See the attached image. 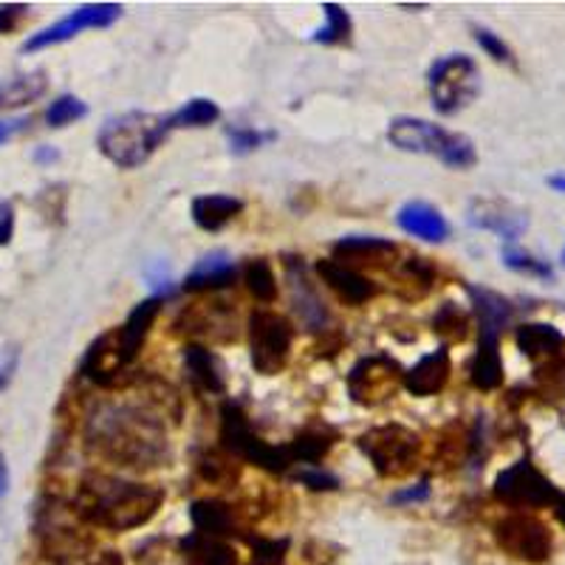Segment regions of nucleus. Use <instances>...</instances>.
I'll use <instances>...</instances> for the list:
<instances>
[{"label": "nucleus", "mask_w": 565, "mask_h": 565, "mask_svg": "<svg viewBox=\"0 0 565 565\" xmlns=\"http://www.w3.org/2000/svg\"><path fill=\"white\" fill-rule=\"evenodd\" d=\"M433 332L447 342H464L469 337V314L455 303H444L435 311Z\"/></svg>", "instance_id": "58836bf2"}, {"label": "nucleus", "mask_w": 565, "mask_h": 565, "mask_svg": "<svg viewBox=\"0 0 565 565\" xmlns=\"http://www.w3.org/2000/svg\"><path fill=\"white\" fill-rule=\"evenodd\" d=\"M317 275L345 305H353V309H357V305H365L368 300H373V297L380 294V282L365 277L362 272L348 269V266L332 261V257L317 261Z\"/></svg>", "instance_id": "aec40b11"}, {"label": "nucleus", "mask_w": 565, "mask_h": 565, "mask_svg": "<svg viewBox=\"0 0 565 565\" xmlns=\"http://www.w3.org/2000/svg\"><path fill=\"white\" fill-rule=\"evenodd\" d=\"M165 504V490L153 483L124 481L108 472H88L76 483L71 512L83 524L108 531H131L147 526Z\"/></svg>", "instance_id": "f03ea898"}, {"label": "nucleus", "mask_w": 565, "mask_h": 565, "mask_svg": "<svg viewBox=\"0 0 565 565\" xmlns=\"http://www.w3.org/2000/svg\"><path fill=\"white\" fill-rule=\"evenodd\" d=\"M534 382H538L540 394L554 396V399H563L565 396V359H552L534 371Z\"/></svg>", "instance_id": "c03bdc74"}, {"label": "nucleus", "mask_w": 565, "mask_h": 565, "mask_svg": "<svg viewBox=\"0 0 565 565\" xmlns=\"http://www.w3.org/2000/svg\"><path fill=\"white\" fill-rule=\"evenodd\" d=\"M26 14V3H3V7H0V35H12L14 28L21 26V21Z\"/></svg>", "instance_id": "8fccbe9b"}, {"label": "nucleus", "mask_w": 565, "mask_h": 565, "mask_svg": "<svg viewBox=\"0 0 565 565\" xmlns=\"http://www.w3.org/2000/svg\"><path fill=\"white\" fill-rule=\"evenodd\" d=\"M57 159H60V153H57L55 147L43 145L35 151V161H57Z\"/></svg>", "instance_id": "13d9d810"}, {"label": "nucleus", "mask_w": 565, "mask_h": 565, "mask_svg": "<svg viewBox=\"0 0 565 565\" xmlns=\"http://www.w3.org/2000/svg\"><path fill=\"white\" fill-rule=\"evenodd\" d=\"M291 348H294V328L282 314L261 309L249 317V357L261 376H277L286 371Z\"/></svg>", "instance_id": "0eeeda50"}, {"label": "nucleus", "mask_w": 565, "mask_h": 565, "mask_svg": "<svg viewBox=\"0 0 565 565\" xmlns=\"http://www.w3.org/2000/svg\"><path fill=\"white\" fill-rule=\"evenodd\" d=\"M85 565H124V557L117 549H97Z\"/></svg>", "instance_id": "5fc2aeb1"}, {"label": "nucleus", "mask_w": 565, "mask_h": 565, "mask_svg": "<svg viewBox=\"0 0 565 565\" xmlns=\"http://www.w3.org/2000/svg\"><path fill=\"white\" fill-rule=\"evenodd\" d=\"M282 272H286V280H289L291 309H294V314L300 317L305 332H314V334L328 332L332 314H328V309H325L317 286L311 282L303 257H297V255L282 257Z\"/></svg>", "instance_id": "4468645a"}, {"label": "nucleus", "mask_w": 565, "mask_h": 565, "mask_svg": "<svg viewBox=\"0 0 565 565\" xmlns=\"http://www.w3.org/2000/svg\"><path fill=\"white\" fill-rule=\"evenodd\" d=\"M85 447L108 464L124 469H159L172 458L165 419L142 401L103 399L85 419Z\"/></svg>", "instance_id": "f257e3e1"}, {"label": "nucleus", "mask_w": 565, "mask_h": 565, "mask_svg": "<svg viewBox=\"0 0 565 565\" xmlns=\"http://www.w3.org/2000/svg\"><path fill=\"white\" fill-rule=\"evenodd\" d=\"M170 117L147 111H128L105 119L97 133V147L119 170H136L145 165L170 133Z\"/></svg>", "instance_id": "7ed1b4c3"}, {"label": "nucleus", "mask_w": 565, "mask_h": 565, "mask_svg": "<svg viewBox=\"0 0 565 565\" xmlns=\"http://www.w3.org/2000/svg\"><path fill=\"white\" fill-rule=\"evenodd\" d=\"M49 91V76L46 71H26V74H14L0 80V111H12L32 105Z\"/></svg>", "instance_id": "473e14b6"}, {"label": "nucleus", "mask_w": 565, "mask_h": 565, "mask_svg": "<svg viewBox=\"0 0 565 565\" xmlns=\"http://www.w3.org/2000/svg\"><path fill=\"white\" fill-rule=\"evenodd\" d=\"M26 124H28V119H7V122H0V145L9 142V139H12L17 131H23Z\"/></svg>", "instance_id": "6e6d98bb"}, {"label": "nucleus", "mask_w": 565, "mask_h": 565, "mask_svg": "<svg viewBox=\"0 0 565 565\" xmlns=\"http://www.w3.org/2000/svg\"><path fill=\"white\" fill-rule=\"evenodd\" d=\"M184 373L187 382L207 396H221L227 390V380H224V368L209 348L204 345H187L184 348Z\"/></svg>", "instance_id": "b1692460"}, {"label": "nucleus", "mask_w": 565, "mask_h": 565, "mask_svg": "<svg viewBox=\"0 0 565 565\" xmlns=\"http://www.w3.org/2000/svg\"><path fill=\"white\" fill-rule=\"evenodd\" d=\"M221 119V108L218 103L213 99H204V97H195L179 108V111L170 117V128L172 131H179V128H207V124L218 122Z\"/></svg>", "instance_id": "4c0bfd02"}, {"label": "nucleus", "mask_w": 565, "mask_h": 565, "mask_svg": "<svg viewBox=\"0 0 565 565\" xmlns=\"http://www.w3.org/2000/svg\"><path fill=\"white\" fill-rule=\"evenodd\" d=\"M243 543L252 549V565H282L286 560V552H289V540H269V538H257L252 531L243 534Z\"/></svg>", "instance_id": "79ce46f5"}, {"label": "nucleus", "mask_w": 565, "mask_h": 565, "mask_svg": "<svg viewBox=\"0 0 565 565\" xmlns=\"http://www.w3.org/2000/svg\"><path fill=\"white\" fill-rule=\"evenodd\" d=\"M17 362H21V348L17 345H7L0 348V390H7L9 382L17 373Z\"/></svg>", "instance_id": "09e8293b"}, {"label": "nucleus", "mask_w": 565, "mask_h": 565, "mask_svg": "<svg viewBox=\"0 0 565 565\" xmlns=\"http://www.w3.org/2000/svg\"><path fill=\"white\" fill-rule=\"evenodd\" d=\"M339 442V433L334 428H328L325 421H314L309 428H303L300 433L291 438L286 447H289L291 461L294 464H309V467H317L325 455L332 453L334 444Z\"/></svg>", "instance_id": "cd10ccee"}, {"label": "nucleus", "mask_w": 565, "mask_h": 565, "mask_svg": "<svg viewBox=\"0 0 565 565\" xmlns=\"http://www.w3.org/2000/svg\"><path fill=\"white\" fill-rule=\"evenodd\" d=\"M515 345L520 351L526 353L529 359H560L565 351V334L560 328H554L552 323H524L517 325L515 332Z\"/></svg>", "instance_id": "bb28decb"}, {"label": "nucleus", "mask_w": 565, "mask_h": 565, "mask_svg": "<svg viewBox=\"0 0 565 565\" xmlns=\"http://www.w3.org/2000/svg\"><path fill=\"white\" fill-rule=\"evenodd\" d=\"M172 332L215 345H229L238 339V320L232 305L224 300H201L181 311L172 323Z\"/></svg>", "instance_id": "9b49d317"}, {"label": "nucleus", "mask_w": 565, "mask_h": 565, "mask_svg": "<svg viewBox=\"0 0 565 565\" xmlns=\"http://www.w3.org/2000/svg\"><path fill=\"white\" fill-rule=\"evenodd\" d=\"M492 495L504 506H509V509L526 512L554 506L563 492L531 464V458H520V461H515L512 467L497 472Z\"/></svg>", "instance_id": "6e6552de"}, {"label": "nucleus", "mask_w": 565, "mask_h": 565, "mask_svg": "<svg viewBox=\"0 0 565 565\" xmlns=\"http://www.w3.org/2000/svg\"><path fill=\"white\" fill-rule=\"evenodd\" d=\"M80 373L91 385L103 387V390H128L139 376V371H131L122 362V357H119L113 332L103 334V337H97L88 345Z\"/></svg>", "instance_id": "ddd939ff"}, {"label": "nucleus", "mask_w": 565, "mask_h": 565, "mask_svg": "<svg viewBox=\"0 0 565 565\" xmlns=\"http://www.w3.org/2000/svg\"><path fill=\"white\" fill-rule=\"evenodd\" d=\"M396 224L401 232L413 235L428 243H442L449 238V224L442 209L428 204V201H407L405 207L396 213Z\"/></svg>", "instance_id": "5701e85b"}, {"label": "nucleus", "mask_w": 565, "mask_h": 565, "mask_svg": "<svg viewBox=\"0 0 565 565\" xmlns=\"http://www.w3.org/2000/svg\"><path fill=\"white\" fill-rule=\"evenodd\" d=\"M241 469L243 464L232 453H227L221 444L213 449H201L199 458H195V472L209 486H224V490L235 486V483L241 481Z\"/></svg>", "instance_id": "7c9ffc66"}, {"label": "nucleus", "mask_w": 565, "mask_h": 565, "mask_svg": "<svg viewBox=\"0 0 565 565\" xmlns=\"http://www.w3.org/2000/svg\"><path fill=\"white\" fill-rule=\"evenodd\" d=\"M14 235V207L0 199V247H7Z\"/></svg>", "instance_id": "603ef678"}, {"label": "nucleus", "mask_w": 565, "mask_h": 565, "mask_svg": "<svg viewBox=\"0 0 565 565\" xmlns=\"http://www.w3.org/2000/svg\"><path fill=\"white\" fill-rule=\"evenodd\" d=\"M399 247L376 235H348L332 247V261L342 263L348 269H394Z\"/></svg>", "instance_id": "2eb2a0df"}, {"label": "nucleus", "mask_w": 565, "mask_h": 565, "mask_svg": "<svg viewBox=\"0 0 565 565\" xmlns=\"http://www.w3.org/2000/svg\"><path fill=\"white\" fill-rule=\"evenodd\" d=\"M181 554L187 565H238V552L224 538H209L201 531H190L181 540Z\"/></svg>", "instance_id": "c756f323"}, {"label": "nucleus", "mask_w": 565, "mask_h": 565, "mask_svg": "<svg viewBox=\"0 0 565 565\" xmlns=\"http://www.w3.org/2000/svg\"><path fill=\"white\" fill-rule=\"evenodd\" d=\"M9 492V464H7V455L0 453V497Z\"/></svg>", "instance_id": "4d7b16f0"}, {"label": "nucleus", "mask_w": 565, "mask_h": 565, "mask_svg": "<svg viewBox=\"0 0 565 565\" xmlns=\"http://www.w3.org/2000/svg\"><path fill=\"white\" fill-rule=\"evenodd\" d=\"M243 280H247L249 294L255 297L257 303L269 305L277 300V277L266 257H252L243 269Z\"/></svg>", "instance_id": "c9c22d12"}, {"label": "nucleus", "mask_w": 565, "mask_h": 565, "mask_svg": "<svg viewBox=\"0 0 565 565\" xmlns=\"http://www.w3.org/2000/svg\"><path fill=\"white\" fill-rule=\"evenodd\" d=\"M552 509H554V517H557V524L565 529V495L557 497V504H554Z\"/></svg>", "instance_id": "052dcab7"}, {"label": "nucleus", "mask_w": 565, "mask_h": 565, "mask_svg": "<svg viewBox=\"0 0 565 565\" xmlns=\"http://www.w3.org/2000/svg\"><path fill=\"white\" fill-rule=\"evenodd\" d=\"M449 136L453 133L444 131L442 124H433L419 117H396L387 124L390 145L405 153H428V156H435V159H442Z\"/></svg>", "instance_id": "f3484780"}, {"label": "nucleus", "mask_w": 565, "mask_h": 565, "mask_svg": "<svg viewBox=\"0 0 565 565\" xmlns=\"http://www.w3.org/2000/svg\"><path fill=\"white\" fill-rule=\"evenodd\" d=\"M275 139V133H261L255 128H243V124H229L227 128V142H229V151L235 156H247V153L257 151L263 142H269Z\"/></svg>", "instance_id": "a18cd8bd"}, {"label": "nucleus", "mask_w": 565, "mask_h": 565, "mask_svg": "<svg viewBox=\"0 0 565 565\" xmlns=\"http://www.w3.org/2000/svg\"><path fill=\"white\" fill-rule=\"evenodd\" d=\"M442 165L453 167V170H469V167L478 161V153L476 145H472V139L464 136V133H453L442 153Z\"/></svg>", "instance_id": "37998d69"}, {"label": "nucleus", "mask_w": 565, "mask_h": 565, "mask_svg": "<svg viewBox=\"0 0 565 565\" xmlns=\"http://www.w3.org/2000/svg\"><path fill=\"white\" fill-rule=\"evenodd\" d=\"M345 345V337L339 332H323V339L317 342V357H337L339 351H342Z\"/></svg>", "instance_id": "864d4df0"}, {"label": "nucleus", "mask_w": 565, "mask_h": 565, "mask_svg": "<svg viewBox=\"0 0 565 565\" xmlns=\"http://www.w3.org/2000/svg\"><path fill=\"white\" fill-rule=\"evenodd\" d=\"M501 261H504L506 269L520 272V275L538 277V280H554V266L549 261H540V257L529 255L524 249L517 247H504L501 249Z\"/></svg>", "instance_id": "ea45409f"}, {"label": "nucleus", "mask_w": 565, "mask_h": 565, "mask_svg": "<svg viewBox=\"0 0 565 565\" xmlns=\"http://www.w3.org/2000/svg\"><path fill=\"white\" fill-rule=\"evenodd\" d=\"M449 373H453V359H449L447 345H438L435 351L424 353L410 371H405V390L419 399L442 394L449 382Z\"/></svg>", "instance_id": "4be33fe9"}, {"label": "nucleus", "mask_w": 565, "mask_h": 565, "mask_svg": "<svg viewBox=\"0 0 565 565\" xmlns=\"http://www.w3.org/2000/svg\"><path fill=\"white\" fill-rule=\"evenodd\" d=\"M161 300H165V297H147V300H142V303L128 314V320H124L119 328H113L119 357H122V362L128 368L136 362L139 351H142V345H145L153 323H156V317H159Z\"/></svg>", "instance_id": "412c9836"}, {"label": "nucleus", "mask_w": 565, "mask_h": 565, "mask_svg": "<svg viewBox=\"0 0 565 565\" xmlns=\"http://www.w3.org/2000/svg\"><path fill=\"white\" fill-rule=\"evenodd\" d=\"M545 184L552 187V190H557V193H565V172H557V176H549V179H545Z\"/></svg>", "instance_id": "bf43d9fd"}, {"label": "nucleus", "mask_w": 565, "mask_h": 565, "mask_svg": "<svg viewBox=\"0 0 565 565\" xmlns=\"http://www.w3.org/2000/svg\"><path fill=\"white\" fill-rule=\"evenodd\" d=\"M435 277H438V272L428 257L410 255L396 266V291L405 300H421L433 291Z\"/></svg>", "instance_id": "72a5a7b5"}, {"label": "nucleus", "mask_w": 565, "mask_h": 565, "mask_svg": "<svg viewBox=\"0 0 565 565\" xmlns=\"http://www.w3.org/2000/svg\"><path fill=\"white\" fill-rule=\"evenodd\" d=\"M469 458V430L458 421L447 424V428L438 433V442L433 449V464L438 467V472H449V469L461 467V461Z\"/></svg>", "instance_id": "f704fd0d"}, {"label": "nucleus", "mask_w": 565, "mask_h": 565, "mask_svg": "<svg viewBox=\"0 0 565 565\" xmlns=\"http://www.w3.org/2000/svg\"><path fill=\"white\" fill-rule=\"evenodd\" d=\"M243 213V201L235 195H199L193 199V221L204 232H221Z\"/></svg>", "instance_id": "2f4dec72"}, {"label": "nucleus", "mask_w": 565, "mask_h": 565, "mask_svg": "<svg viewBox=\"0 0 565 565\" xmlns=\"http://www.w3.org/2000/svg\"><path fill=\"white\" fill-rule=\"evenodd\" d=\"M357 447L373 464L376 476L385 481H399L419 467L424 442L405 424H382L359 435Z\"/></svg>", "instance_id": "20e7f679"}, {"label": "nucleus", "mask_w": 565, "mask_h": 565, "mask_svg": "<svg viewBox=\"0 0 565 565\" xmlns=\"http://www.w3.org/2000/svg\"><path fill=\"white\" fill-rule=\"evenodd\" d=\"M190 520L193 529L209 538H243L247 526H243V509L227 504L221 497H201L190 506Z\"/></svg>", "instance_id": "6ab92c4d"}, {"label": "nucleus", "mask_w": 565, "mask_h": 565, "mask_svg": "<svg viewBox=\"0 0 565 565\" xmlns=\"http://www.w3.org/2000/svg\"><path fill=\"white\" fill-rule=\"evenodd\" d=\"M122 17V7L119 3H85V7L69 12L62 21L51 23L49 28H43L37 35L28 37L23 43V51L32 55V51H43L49 46H60V43L71 40L80 32H88V28H108Z\"/></svg>", "instance_id": "f8f14e48"}, {"label": "nucleus", "mask_w": 565, "mask_h": 565, "mask_svg": "<svg viewBox=\"0 0 565 565\" xmlns=\"http://www.w3.org/2000/svg\"><path fill=\"white\" fill-rule=\"evenodd\" d=\"M323 14H325V26L317 28L311 40L323 43V46H339V43H348L353 35V23L351 14L345 12L339 3H323Z\"/></svg>", "instance_id": "e433bc0d"}, {"label": "nucleus", "mask_w": 565, "mask_h": 565, "mask_svg": "<svg viewBox=\"0 0 565 565\" xmlns=\"http://www.w3.org/2000/svg\"><path fill=\"white\" fill-rule=\"evenodd\" d=\"M40 540L43 554L55 565H85L91 554L97 552V543L91 534H85L76 526L60 524V520H49L46 526H40Z\"/></svg>", "instance_id": "a211bd4d"}, {"label": "nucleus", "mask_w": 565, "mask_h": 565, "mask_svg": "<svg viewBox=\"0 0 565 565\" xmlns=\"http://www.w3.org/2000/svg\"><path fill=\"white\" fill-rule=\"evenodd\" d=\"M472 32H476V43L481 46L486 55L492 57L495 62H506V65H515V51L509 49L504 43V37H497L492 28L486 26H472Z\"/></svg>", "instance_id": "49530a36"}, {"label": "nucleus", "mask_w": 565, "mask_h": 565, "mask_svg": "<svg viewBox=\"0 0 565 565\" xmlns=\"http://www.w3.org/2000/svg\"><path fill=\"white\" fill-rule=\"evenodd\" d=\"M297 483H303L305 490L311 492H334L339 490V478L328 469H320V467H309V469H300L294 476Z\"/></svg>", "instance_id": "de8ad7c7"}, {"label": "nucleus", "mask_w": 565, "mask_h": 565, "mask_svg": "<svg viewBox=\"0 0 565 565\" xmlns=\"http://www.w3.org/2000/svg\"><path fill=\"white\" fill-rule=\"evenodd\" d=\"M238 277V266L227 252H209L201 257L184 277V291H218L232 286Z\"/></svg>", "instance_id": "393cba45"}, {"label": "nucleus", "mask_w": 565, "mask_h": 565, "mask_svg": "<svg viewBox=\"0 0 565 565\" xmlns=\"http://www.w3.org/2000/svg\"><path fill=\"white\" fill-rule=\"evenodd\" d=\"M85 117H88V105L80 97H74V94H62V97H57L55 103L46 108V122H49V128H65V124H74Z\"/></svg>", "instance_id": "a19ab883"}, {"label": "nucleus", "mask_w": 565, "mask_h": 565, "mask_svg": "<svg viewBox=\"0 0 565 565\" xmlns=\"http://www.w3.org/2000/svg\"><path fill=\"white\" fill-rule=\"evenodd\" d=\"M469 382L481 394H492L504 385V359H501V342L495 334H481L476 357L469 362Z\"/></svg>", "instance_id": "a878e982"}, {"label": "nucleus", "mask_w": 565, "mask_h": 565, "mask_svg": "<svg viewBox=\"0 0 565 565\" xmlns=\"http://www.w3.org/2000/svg\"><path fill=\"white\" fill-rule=\"evenodd\" d=\"M495 543L512 560L529 565L549 563L554 552L552 529L529 512H512V515L501 517L495 524Z\"/></svg>", "instance_id": "1a4fd4ad"}, {"label": "nucleus", "mask_w": 565, "mask_h": 565, "mask_svg": "<svg viewBox=\"0 0 565 565\" xmlns=\"http://www.w3.org/2000/svg\"><path fill=\"white\" fill-rule=\"evenodd\" d=\"M218 442L227 453H232L238 461L255 464V467L266 469L272 476H282L291 467L289 447H275L266 444L261 435L252 430L249 416L243 413V407L238 401H224L221 407V430H218Z\"/></svg>", "instance_id": "423d86ee"}, {"label": "nucleus", "mask_w": 565, "mask_h": 565, "mask_svg": "<svg viewBox=\"0 0 565 565\" xmlns=\"http://www.w3.org/2000/svg\"><path fill=\"white\" fill-rule=\"evenodd\" d=\"M467 294L478 314L481 334H495V337H501V332L509 325L512 311H515L509 300L497 294V291L483 289V286H467Z\"/></svg>", "instance_id": "c85d7f7f"}, {"label": "nucleus", "mask_w": 565, "mask_h": 565, "mask_svg": "<svg viewBox=\"0 0 565 565\" xmlns=\"http://www.w3.org/2000/svg\"><path fill=\"white\" fill-rule=\"evenodd\" d=\"M467 221L469 227L501 235L509 243L529 229V215L504 199H472L467 207Z\"/></svg>", "instance_id": "dca6fc26"}, {"label": "nucleus", "mask_w": 565, "mask_h": 565, "mask_svg": "<svg viewBox=\"0 0 565 565\" xmlns=\"http://www.w3.org/2000/svg\"><path fill=\"white\" fill-rule=\"evenodd\" d=\"M345 382H348V394L357 405L380 407L387 399H394L399 387H405V371L387 353H371V357L359 359L348 371Z\"/></svg>", "instance_id": "9d476101"}, {"label": "nucleus", "mask_w": 565, "mask_h": 565, "mask_svg": "<svg viewBox=\"0 0 565 565\" xmlns=\"http://www.w3.org/2000/svg\"><path fill=\"white\" fill-rule=\"evenodd\" d=\"M428 85L435 111L455 117L467 111L481 94V69L469 55L438 57L428 71Z\"/></svg>", "instance_id": "39448f33"}, {"label": "nucleus", "mask_w": 565, "mask_h": 565, "mask_svg": "<svg viewBox=\"0 0 565 565\" xmlns=\"http://www.w3.org/2000/svg\"><path fill=\"white\" fill-rule=\"evenodd\" d=\"M430 497V481H421L410 490H399L390 495V504H421V501H428Z\"/></svg>", "instance_id": "3c124183"}, {"label": "nucleus", "mask_w": 565, "mask_h": 565, "mask_svg": "<svg viewBox=\"0 0 565 565\" xmlns=\"http://www.w3.org/2000/svg\"><path fill=\"white\" fill-rule=\"evenodd\" d=\"M560 261H563V266H565V249H563V257H560Z\"/></svg>", "instance_id": "680f3d73"}]
</instances>
